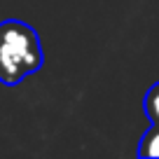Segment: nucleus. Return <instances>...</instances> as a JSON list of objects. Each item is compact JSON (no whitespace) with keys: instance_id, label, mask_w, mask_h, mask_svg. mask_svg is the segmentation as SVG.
I'll return each mask as SVG.
<instances>
[{"instance_id":"obj_1","label":"nucleus","mask_w":159,"mask_h":159,"mask_svg":"<svg viewBox=\"0 0 159 159\" xmlns=\"http://www.w3.org/2000/svg\"><path fill=\"white\" fill-rule=\"evenodd\" d=\"M45 63V52L35 28L26 21L7 19L0 24V82L16 87L24 77L38 73Z\"/></svg>"},{"instance_id":"obj_2","label":"nucleus","mask_w":159,"mask_h":159,"mask_svg":"<svg viewBox=\"0 0 159 159\" xmlns=\"http://www.w3.org/2000/svg\"><path fill=\"white\" fill-rule=\"evenodd\" d=\"M140 157H159V122H152L138 143Z\"/></svg>"},{"instance_id":"obj_3","label":"nucleus","mask_w":159,"mask_h":159,"mask_svg":"<svg viewBox=\"0 0 159 159\" xmlns=\"http://www.w3.org/2000/svg\"><path fill=\"white\" fill-rule=\"evenodd\" d=\"M143 108H145V115H148L150 122H159V82H154V84L148 89L145 101H143Z\"/></svg>"}]
</instances>
